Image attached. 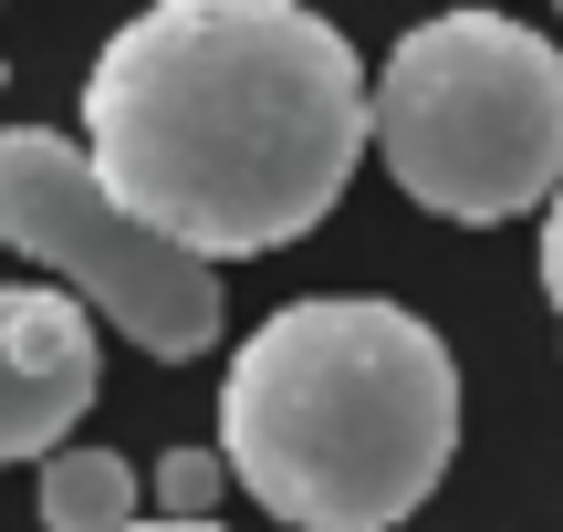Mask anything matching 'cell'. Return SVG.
Returning <instances> with one entry per match:
<instances>
[{"mask_svg":"<svg viewBox=\"0 0 563 532\" xmlns=\"http://www.w3.org/2000/svg\"><path fill=\"white\" fill-rule=\"evenodd\" d=\"M0 241L63 271V292L104 313L125 345H146L157 366H188L220 345V271L199 251L157 241L136 209H115V188L95 178L74 136L0 125Z\"/></svg>","mask_w":563,"mask_h":532,"instance_id":"cell-4","label":"cell"},{"mask_svg":"<svg viewBox=\"0 0 563 532\" xmlns=\"http://www.w3.org/2000/svg\"><path fill=\"white\" fill-rule=\"evenodd\" d=\"M95 376H104V345L74 292L0 282V470L74 450V418L95 408Z\"/></svg>","mask_w":563,"mask_h":532,"instance_id":"cell-5","label":"cell"},{"mask_svg":"<svg viewBox=\"0 0 563 532\" xmlns=\"http://www.w3.org/2000/svg\"><path fill=\"white\" fill-rule=\"evenodd\" d=\"M376 84L355 42L292 0H157L84 74V157L157 241L209 271L282 251L344 199Z\"/></svg>","mask_w":563,"mask_h":532,"instance_id":"cell-1","label":"cell"},{"mask_svg":"<svg viewBox=\"0 0 563 532\" xmlns=\"http://www.w3.org/2000/svg\"><path fill=\"white\" fill-rule=\"evenodd\" d=\"M136 532H220V522H136Z\"/></svg>","mask_w":563,"mask_h":532,"instance_id":"cell-9","label":"cell"},{"mask_svg":"<svg viewBox=\"0 0 563 532\" xmlns=\"http://www.w3.org/2000/svg\"><path fill=\"white\" fill-rule=\"evenodd\" d=\"M146 491L167 501V522H209V512H220V491H230V459L220 450H167Z\"/></svg>","mask_w":563,"mask_h":532,"instance_id":"cell-7","label":"cell"},{"mask_svg":"<svg viewBox=\"0 0 563 532\" xmlns=\"http://www.w3.org/2000/svg\"><path fill=\"white\" fill-rule=\"evenodd\" d=\"M220 459L292 532H397L460 459V366L407 303L302 292L230 355Z\"/></svg>","mask_w":563,"mask_h":532,"instance_id":"cell-2","label":"cell"},{"mask_svg":"<svg viewBox=\"0 0 563 532\" xmlns=\"http://www.w3.org/2000/svg\"><path fill=\"white\" fill-rule=\"evenodd\" d=\"M136 512H146V480L125 470L115 450H53L42 459V522L53 532H136Z\"/></svg>","mask_w":563,"mask_h":532,"instance_id":"cell-6","label":"cell"},{"mask_svg":"<svg viewBox=\"0 0 563 532\" xmlns=\"http://www.w3.org/2000/svg\"><path fill=\"white\" fill-rule=\"evenodd\" d=\"M543 292H553V313H563V188H553V209H543Z\"/></svg>","mask_w":563,"mask_h":532,"instance_id":"cell-8","label":"cell"},{"mask_svg":"<svg viewBox=\"0 0 563 532\" xmlns=\"http://www.w3.org/2000/svg\"><path fill=\"white\" fill-rule=\"evenodd\" d=\"M376 157L418 209H439L460 230L553 209L563 53L532 21H501V11L418 21L376 74Z\"/></svg>","mask_w":563,"mask_h":532,"instance_id":"cell-3","label":"cell"}]
</instances>
